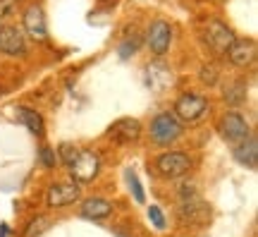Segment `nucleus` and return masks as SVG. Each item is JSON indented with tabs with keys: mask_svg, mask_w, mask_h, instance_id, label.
I'll list each match as a JSON object with an SVG mask.
<instances>
[{
	"mask_svg": "<svg viewBox=\"0 0 258 237\" xmlns=\"http://www.w3.org/2000/svg\"><path fill=\"white\" fill-rule=\"evenodd\" d=\"M177 216L184 225H208L213 211L208 201H203L199 194H189V197H182L177 206Z\"/></svg>",
	"mask_w": 258,
	"mask_h": 237,
	"instance_id": "1",
	"label": "nucleus"
},
{
	"mask_svg": "<svg viewBox=\"0 0 258 237\" xmlns=\"http://www.w3.org/2000/svg\"><path fill=\"white\" fill-rule=\"evenodd\" d=\"M182 137V122L172 113H158L151 122V141L156 146H170Z\"/></svg>",
	"mask_w": 258,
	"mask_h": 237,
	"instance_id": "2",
	"label": "nucleus"
},
{
	"mask_svg": "<svg viewBox=\"0 0 258 237\" xmlns=\"http://www.w3.org/2000/svg\"><path fill=\"white\" fill-rule=\"evenodd\" d=\"M191 156L184 151H165L156 158V170L160 177L165 180H177V177H184L191 170Z\"/></svg>",
	"mask_w": 258,
	"mask_h": 237,
	"instance_id": "3",
	"label": "nucleus"
},
{
	"mask_svg": "<svg viewBox=\"0 0 258 237\" xmlns=\"http://www.w3.org/2000/svg\"><path fill=\"white\" fill-rule=\"evenodd\" d=\"M98 170H101V156L96 151H79V156L74 158V163L70 165V173H72L77 184L91 182L93 177L98 175Z\"/></svg>",
	"mask_w": 258,
	"mask_h": 237,
	"instance_id": "4",
	"label": "nucleus"
},
{
	"mask_svg": "<svg viewBox=\"0 0 258 237\" xmlns=\"http://www.w3.org/2000/svg\"><path fill=\"white\" fill-rule=\"evenodd\" d=\"M208 110V101L199 96V93H182L179 99L175 101V115L179 122H194L199 120Z\"/></svg>",
	"mask_w": 258,
	"mask_h": 237,
	"instance_id": "5",
	"label": "nucleus"
},
{
	"mask_svg": "<svg viewBox=\"0 0 258 237\" xmlns=\"http://www.w3.org/2000/svg\"><path fill=\"white\" fill-rule=\"evenodd\" d=\"M220 134L227 141H234V144H239L244 139L251 137V125L249 120L244 118L241 113L237 110H230V113H225L220 120Z\"/></svg>",
	"mask_w": 258,
	"mask_h": 237,
	"instance_id": "6",
	"label": "nucleus"
},
{
	"mask_svg": "<svg viewBox=\"0 0 258 237\" xmlns=\"http://www.w3.org/2000/svg\"><path fill=\"white\" fill-rule=\"evenodd\" d=\"M203 36H206V41H208V46L215 51V53H227L230 51V46L234 43V31H232L225 22H220V19H211L206 27H203Z\"/></svg>",
	"mask_w": 258,
	"mask_h": 237,
	"instance_id": "7",
	"label": "nucleus"
},
{
	"mask_svg": "<svg viewBox=\"0 0 258 237\" xmlns=\"http://www.w3.org/2000/svg\"><path fill=\"white\" fill-rule=\"evenodd\" d=\"M79 197H82V187L77 182H55L48 187L46 204L50 209H64V206H72L74 201H79Z\"/></svg>",
	"mask_w": 258,
	"mask_h": 237,
	"instance_id": "8",
	"label": "nucleus"
},
{
	"mask_svg": "<svg viewBox=\"0 0 258 237\" xmlns=\"http://www.w3.org/2000/svg\"><path fill=\"white\" fill-rule=\"evenodd\" d=\"M146 43L153 55H158V58L165 55L170 51V43H172V27H170V22H165V19L151 22L146 34Z\"/></svg>",
	"mask_w": 258,
	"mask_h": 237,
	"instance_id": "9",
	"label": "nucleus"
},
{
	"mask_svg": "<svg viewBox=\"0 0 258 237\" xmlns=\"http://www.w3.org/2000/svg\"><path fill=\"white\" fill-rule=\"evenodd\" d=\"M108 137L117 144H137L141 139V122L137 118H120L108 127Z\"/></svg>",
	"mask_w": 258,
	"mask_h": 237,
	"instance_id": "10",
	"label": "nucleus"
},
{
	"mask_svg": "<svg viewBox=\"0 0 258 237\" xmlns=\"http://www.w3.org/2000/svg\"><path fill=\"white\" fill-rule=\"evenodd\" d=\"M0 53L3 55H24L27 53V38L19 27L5 24L0 27Z\"/></svg>",
	"mask_w": 258,
	"mask_h": 237,
	"instance_id": "11",
	"label": "nucleus"
},
{
	"mask_svg": "<svg viewBox=\"0 0 258 237\" xmlns=\"http://www.w3.org/2000/svg\"><path fill=\"white\" fill-rule=\"evenodd\" d=\"M22 29H27L29 36H34L36 41H43L48 36V29H46V15L38 5H29L24 10V22H22Z\"/></svg>",
	"mask_w": 258,
	"mask_h": 237,
	"instance_id": "12",
	"label": "nucleus"
},
{
	"mask_svg": "<svg viewBox=\"0 0 258 237\" xmlns=\"http://www.w3.org/2000/svg\"><path fill=\"white\" fill-rule=\"evenodd\" d=\"M227 55H230V63L234 67H249L256 58V43L251 38H234Z\"/></svg>",
	"mask_w": 258,
	"mask_h": 237,
	"instance_id": "13",
	"label": "nucleus"
},
{
	"mask_svg": "<svg viewBox=\"0 0 258 237\" xmlns=\"http://www.w3.org/2000/svg\"><path fill=\"white\" fill-rule=\"evenodd\" d=\"M79 213L89 220H103L112 213V204L108 199H103V197H89V199L82 201Z\"/></svg>",
	"mask_w": 258,
	"mask_h": 237,
	"instance_id": "14",
	"label": "nucleus"
},
{
	"mask_svg": "<svg viewBox=\"0 0 258 237\" xmlns=\"http://www.w3.org/2000/svg\"><path fill=\"white\" fill-rule=\"evenodd\" d=\"M232 156H234V161L241 165H246V168H256L258 165V144H256V137H249L239 141V144L232 149Z\"/></svg>",
	"mask_w": 258,
	"mask_h": 237,
	"instance_id": "15",
	"label": "nucleus"
},
{
	"mask_svg": "<svg viewBox=\"0 0 258 237\" xmlns=\"http://www.w3.org/2000/svg\"><path fill=\"white\" fill-rule=\"evenodd\" d=\"M19 118H22V122L27 125L29 132H34L36 137H43L46 127H43V118H41V113H36V110H31V108H19Z\"/></svg>",
	"mask_w": 258,
	"mask_h": 237,
	"instance_id": "16",
	"label": "nucleus"
},
{
	"mask_svg": "<svg viewBox=\"0 0 258 237\" xmlns=\"http://www.w3.org/2000/svg\"><path fill=\"white\" fill-rule=\"evenodd\" d=\"M160 77H165V79H172V72L167 70V65H163V63L148 65V67H146L148 86H153V89H163V84H160Z\"/></svg>",
	"mask_w": 258,
	"mask_h": 237,
	"instance_id": "17",
	"label": "nucleus"
},
{
	"mask_svg": "<svg viewBox=\"0 0 258 237\" xmlns=\"http://www.w3.org/2000/svg\"><path fill=\"white\" fill-rule=\"evenodd\" d=\"M225 101L230 106H241L246 101V82H234L232 86L225 89Z\"/></svg>",
	"mask_w": 258,
	"mask_h": 237,
	"instance_id": "18",
	"label": "nucleus"
},
{
	"mask_svg": "<svg viewBox=\"0 0 258 237\" xmlns=\"http://www.w3.org/2000/svg\"><path fill=\"white\" fill-rule=\"evenodd\" d=\"M50 225H53V223H50L48 216H36V218L29 220L27 230H24V237H41Z\"/></svg>",
	"mask_w": 258,
	"mask_h": 237,
	"instance_id": "19",
	"label": "nucleus"
},
{
	"mask_svg": "<svg viewBox=\"0 0 258 237\" xmlns=\"http://www.w3.org/2000/svg\"><path fill=\"white\" fill-rule=\"evenodd\" d=\"M79 151H82V149H77L74 144H60V146H57V158H60V161L70 168V165L74 163V158L79 156Z\"/></svg>",
	"mask_w": 258,
	"mask_h": 237,
	"instance_id": "20",
	"label": "nucleus"
},
{
	"mask_svg": "<svg viewBox=\"0 0 258 237\" xmlns=\"http://www.w3.org/2000/svg\"><path fill=\"white\" fill-rule=\"evenodd\" d=\"M127 180H129V189H132V194H134V199H137L139 204H144V201H146V194H144V189H141L139 177L134 173H127Z\"/></svg>",
	"mask_w": 258,
	"mask_h": 237,
	"instance_id": "21",
	"label": "nucleus"
},
{
	"mask_svg": "<svg viewBox=\"0 0 258 237\" xmlns=\"http://www.w3.org/2000/svg\"><path fill=\"white\" fill-rule=\"evenodd\" d=\"M148 218L153 220V225H156L158 230H165V216H163V211L158 209V206H148Z\"/></svg>",
	"mask_w": 258,
	"mask_h": 237,
	"instance_id": "22",
	"label": "nucleus"
},
{
	"mask_svg": "<svg viewBox=\"0 0 258 237\" xmlns=\"http://www.w3.org/2000/svg\"><path fill=\"white\" fill-rule=\"evenodd\" d=\"M139 38H132V41H122V46H120V58L124 60V58H129V55H134L137 53V48H139Z\"/></svg>",
	"mask_w": 258,
	"mask_h": 237,
	"instance_id": "23",
	"label": "nucleus"
},
{
	"mask_svg": "<svg viewBox=\"0 0 258 237\" xmlns=\"http://www.w3.org/2000/svg\"><path fill=\"white\" fill-rule=\"evenodd\" d=\"M201 82L211 84V86L218 82V72H215V67H213V65H203L201 67Z\"/></svg>",
	"mask_w": 258,
	"mask_h": 237,
	"instance_id": "24",
	"label": "nucleus"
},
{
	"mask_svg": "<svg viewBox=\"0 0 258 237\" xmlns=\"http://www.w3.org/2000/svg\"><path fill=\"white\" fill-rule=\"evenodd\" d=\"M17 3L19 0H0V19L10 17V15L17 10Z\"/></svg>",
	"mask_w": 258,
	"mask_h": 237,
	"instance_id": "25",
	"label": "nucleus"
},
{
	"mask_svg": "<svg viewBox=\"0 0 258 237\" xmlns=\"http://www.w3.org/2000/svg\"><path fill=\"white\" fill-rule=\"evenodd\" d=\"M38 156H41V161H43V165H46V168H53V165H55V161H57L55 151H50V149H46V146L38 151Z\"/></svg>",
	"mask_w": 258,
	"mask_h": 237,
	"instance_id": "26",
	"label": "nucleus"
}]
</instances>
